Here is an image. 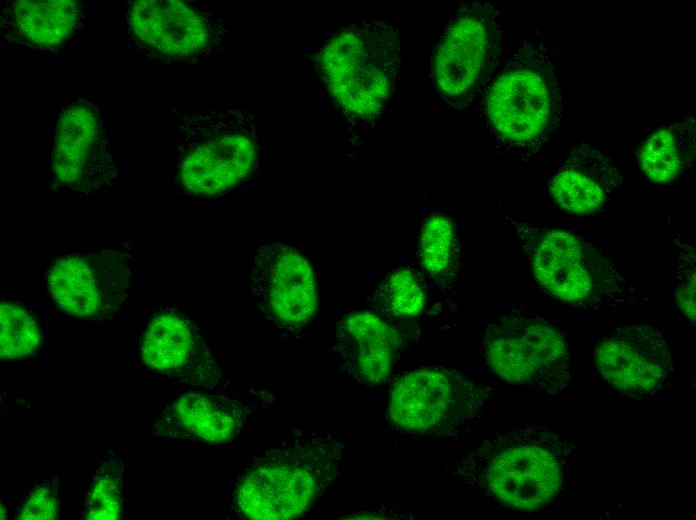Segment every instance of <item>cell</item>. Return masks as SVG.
<instances>
[{
    "label": "cell",
    "mask_w": 696,
    "mask_h": 520,
    "mask_svg": "<svg viewBox=\"0 0 696 520\" xmlns=\"http://www.w3.org/2000/svg\"><path fill=\"white\" fill-rule=\"evenodd\" d=\"M457 227L446 214L434 213L424 221L419 237V262L427 277L435 284L448 285L460 262Z\"/></svg>",
    "instance_id": "21"
},
{
    "label": "cell",
    "mask_w": 696,
    "mask_h": 520,
    "mask_svg": "<svg viewBox=\"0 0 696 520\" xmlns=\"http://www.w3.org/2000/svg\"><path fill=\"white\" fill-rule=\"evenodd\" d=\"M84 19L80 1H9L2 8L1 32L10 42L36 50H56L81 29Z\"/></svg>",
    "instance_id": "19"
},
{
    "label": "cell",
    "mask_w": 696,
    "mask_h": 520,
    "mask_svg": "<svg viewBox=\"0 0 696 520\" xmlns=\"http://www.w3.org/2000/svg\"><path fill=\"white\" fill-rule=\"evenodd\" d=\"M124 35L138 53L162 61H198L218 52L226 39L224 21L185 1H127Z\"/></svg>",
    "instance_id": "10"
},
{
    "label": "cell",
    "mask_w": 696,
    "mask_h": 520,
    "mask_svg": "<svg viewBox=\"0 0 696 520\" xmlns=\"http://www.w3.org/2000/svg\"><path fill=\"white\" fill-rule=\"evenodd\" d=\"M126 507V460L108 457L97 465L89 478L81 504L82 519H122Z\"/></svg>",
    "instance_id": "22"
},
{
    "label": "cell",
    "mask_w": 696,
    "mask_h": 520,
    "mask_svg": "<svg viewBox=\"0 0 696 520\" xmlns=\"http://www.w3.org/2000/svg\"><path fill=\"white\" fill-rule=\"evenodd\" d=\"M509 221L536 281L553 298L584 309L618 307L635 300L634 285L579 234L558 226Z\"/></svg>",
    "instance_id": "4"
},
{
    "label": "cell",
    "mask_w": 696,
    "mask_h": 520,
    "mask_svg": "<svg viewBox=\"0 0 696 520\" xmlns=\"http://www.w3.org/2000/svg\"><path fill=\"white\" fill-rule=\"evenodd\" d=\"M55 176L70 189L89 194L116 178L106 122L98 105L79 100L61 112L52 152Z\"/></svg>",
    "instance_id": "13"
},
{
    "label": "cell",
    "mask_w": 696,
    "mask_h": 520,
    "mask_svg": "<svg viewBox=\"0 0 696 520\" xmlns=\"http://www.w3.org/2000/svg\"><path fill=\"white\" fill-rule=\"evenodd\" d=\"M250 283L255 305L278 328L300 330L315 317L318 288L313 266L289 245L260 246L251 262Z\"/></svg>",
    "instance_id": "12"
},
{
    "label": "cell",
    "mask_w": 696,
    "mask_h": 520,
    "mask_svg": "<svg viewBox=\"0 0 696 520\" xmlns=\"http://www.w3.org/2000/svg\"><path fill=\"white\" fill-rule=\"evenodd\" d=\"M125 247L64 255L47 269V287L66 314L93 322L113 317L124 304L131 275Z\"/></svg>",
    "instance_id": "11"
},
{
    "label": "cell",
    "mask_w": 696,
    "mask_h": 520,
    "mask_svg": "<svg viewBox=\"0 0 696 520\" xmlns=\"http://www.w3.org/2000/svg\"><path fill=\"white\" fill-rule=\"evenodd\" d=\"M345 445L333 433H300L246 464L225 500L227 517L288 520L306 515L334 483Z\"/></svg>",
    "instance_id": "2"
},
{
    "label": "cell",
    "mask_w": 696,
    "mask_h": 520,
    "mask_svg": "<svg viewBox=\"0 0 696 520\" xmlns=\"http://www.w3.org/2000/svg\"><path fill=\"white\" fill-rule=\"evenodd\" d=\"M177 132L176 180L190 196L223 195L247 179L257 164L256 121L243 106L186 113Z\"/></svg>",
    "instance_id": "5"
},
{
    "label": "cell",
    "mask_w": 696,
    "mask_h": 520,
    "mask_svg": "<svg viewBox=\"0 0 696 520\" xmlns=\"http://www.w3.org/2000/svg\"><path fill=\"white\" fill-rule=\"evenodd\" d=\"M593 358L602 378L630 395L659 392L672 369L665 336L648 324L618 327L602 336L595 343Z\"/></svg>",
    "instance_id": "15"
},
{
    "label": "cell",
    "mask_w": 696,
    "mask_h": 520,
    "mask_svg": "<svg viewBox=\"0 0 696 520\" xmlns=\"http://www.w3.org/2000/svg\"><path fill=\"white\" fill-rule=\"evenodd\" d=\"M482 357L497 378L538 392L557 394L571 380L563 335L543 316L526 309L507 310L488 324Z\"/></svg>",
    "instance_id": "7"
},
{
    "label": "cell",
    "mask_w": 696,
    "mask_h": 520,
    "mask_svg": "<svg viewBox=\"0 0 696 520\" xmlns=\"http://www.w3.org/2000/svg\"><path fill=\"white\" fill-rule=\"evenodd\" d=\"M317 64L326 88L345 112L357 118L375 117L395 90L398 33L382 21L353 24L322 47Z\"/></svg>",
    "instance_id": "6"
},
{
    "label": "cell",
    "mask_w": 696,
    "mask_h": 520,
    "mask_svg": "<svg viewBox=\"0 0 696 520\" xmlns=\"http://www.w3.org/2000/svg\"><path fill=\"white\" fill-rule=\"evenodd\" d=\"M41 331L35 318L22 306L0 304V355L4 360L27 357L39 348Z\"/></svg>",
    "instance_id": "24"
},
{
    "label": "cell",
    "mask_w": 696,
    "mask_h": 520,
    "mask_svg": "<svg viewBox=\"0 0 696 520\" xmlns=\"http://www.w3.org/2000/svg\"><path fill=\"white\" fill-rule=\"evenodd\" d=\"M695 156V121L662 127L650 135L638 152V164L646 178L668 184L681 176Z\"/></svg>",
    "instance_id": "20"
},
{
    "label": "cell",
    "mask_w": 696,
    "mask_h": 520,
    "mask_svg": "<svg viewBox=\"0 0 696 520\" xmlns=\"http://www.w3.org/2000/svg\"><path fill=\"white\" fill-rule=\"evenodd\" d=\"M334 337V349L348 375L368 386L387 380L401 337L384 318L370 311L348 314L336 324Z\"/></svg>",
    "instance_id": "18"
},
{
    "label": "cell",
    "mask_w": 696,
    "mask_h": 520,
    "mask_svg": "<svg viewBox=\"0 0 696 520\" xmlns=\"http://www.w3.org/2000/svg\"><path fill=\"white\" fill-rule=\"evenodd\" d=\"M574 444L540 425H523L482 441L442 467L503 508L533 512L560 493Z\"/></svg>",
    "instance_id": "1"
},
{
    "label": "cell",
    "mask_w": 696,
    "mask_h": 520,
    "mask_svg": "<svg viewBox=\"0 0 696 520\" xmlns=\"http://www.w3.org/2000/svg\"><path fill=\"white\" fill-rule=\"evenodd\" d=\"M487 390L458 371L423 367L392 385L387 421L404 433L461 437L482 418Z\"/></svg>",
    "instance_id": "8"
},
{
    "label": "cell",
    "mask_w": 696,
    "mask_h": 520,
    "mask_svg": "<svg viewBox=\"0 0 696 520\" xmlns=\"http://www.w3.org/2000/svg\"><path fill=\"white\" fill-rule=\"evenodd\" d=\"M370 301L372 307L384 317L411 319L424 309L426 293L412 269L399 267L380 282Z\"/></svg>",
    "instance_id": "23"
},
{
    "label": "cell",
    "mask_w": 696,
    "mask_h": 520,
    "mask_svg": "<svg viewBox=\"0 0 696 520\" xmlns=\"http://www.w3.org/2000/svg\"><path fill=\"white\" fill-rule=\"evenodd\" d=\"M61 514L59 478L37 482L19 502L15 518L25 520L58 519Z\"/></svg>",
    "instance_id": "26"
},
{
    "label": "cell",
    "mask_w": 696,
    "mask_h": 520,
    "mask_svg": "<svg viewBox=\"0 0 696 520\" xmlns=\"http://www.w3.org/2000/svg\"><path fill=\"white\" fill-rule=\"evenodd\" d=\"M499 11L492 4H461L432 58L435 93L449 106L467 107L496 64L501 45Z\"/></svg>",
    "instance_id": "9"
},
{
    "label": "cell",
    "mask_w": 696,
    "mask_h": 520,
    "mask_svg": "<svg viewBox=\"0 0 696 520\" xmlns=\"http://www.w3.org/2000/svg\"><path fill=\"white\" fill-rule=\"evenodd\" d=\"M621 180V171L609 153L580 143L569 149L550 177L548 193L563 210L588 215L604 207Z\"/></svg>",
    "instance_id": "17"
},
{
    "label": "cell",
    "mask_w": 696,
    "mask_h": 520,
    "mask_svg": "<svg viewBox=\"0 0 696 520\" xmlns=\"http://www.w3.org/2000/svg\"><path fill=\"white\" fill-rule=\"evenodd\" d=\"M251 402L223 394L188 392L161 410L151 434L166 440L221 445L233 441L253 414Z\"/></svg>",
    "instance_id": "16"
},
{
    "label": "cell",
    "mask_w": 696,
    "mask_h": 520,
    "mask_svg": "<svg viewBox=\"0 0 696 520\" xmlns=\"http://www.w3.org/2000/svg\"><path fill=\"white\" fill-rule=\"evenodd\" d=\"M672 290L681 314L695 324V249L677 239L673 250Z\"/></svg>",
    "instance_id": "25"
},
{
    "label": "cell",
    "mask_w": 696,
    "mask_h": 520,
    "mask_svg": "<svg viewBox=\"0 0 696 520\" xmlns=\"http://www.w3.org/2000/svg\"><path fill=\"white\" fill-rule=\"evenodd\" d=\"M140 358L152 372L189 387L231 384L198 327L175 310L155 313L140 338Z\"/></svg>",
    "instance_id": "14"
},
{
    "label": "cell",
    "mask_w": 696,
    "mask_h": 520,
    "mask_svg": "<svg viewBox=\"0 0 696 520\" xmlns=\"http://www.w3.org/2000/svg\"><path fill=\"white\" fill-rule=\"evenodd\" d=\"M484 113L506 149L538 150L562 117L556 70L540 37L522 42L495 76L484 98Z\"/></svg>",
    "instance_id": "3"
}]
</instances>
